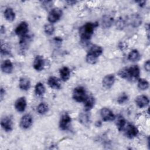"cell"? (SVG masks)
Returning <instances> with one entry per match:
<instances>
[{"instance_id": "cell-31", "label": "cell", "mask_w": 150, "mask_h": 150, "mask_svg": "<svg viewBox=\"0 0 150 150\" xmlns=\"http://www.w3.org/2000/svg\"><path fill=\"white\" fill-rule=\"evenodd\" d=\"M80 121L81 123H83L84 124H86L87 123H88L90 121V117L88 116V115L86 113L84 114H81L80 117Z\"/></svg>"}, {"instance_id": "cell-23", "label": "cell", "mask_w": 150, "mask_h": 150, "mask_svg": "<svg viewBox=\"0 0 150 150\" xmlns=\"http://www.w3.org/2000/svg\"><path fill=\"white\" fill-rule=\"evenodd\" d=\"M4 17L8 21H13L15 18V13L11 8H7L4 11Z\"/></svg>"}, {"instance_id": "cell-27", "label": "cell", "mask_w": 150, "mask_h": 150, "mask_svg": "<svg viewBox=\"0 0 150 150\" xmlns=\"http://www.w3.org/2000/svg\"><path fill=\"white\" fill-rule=\"evenodd\" d=\"M138 86L139 89L145 90L149 87V83L146 79H139L138 82Z\"/></svg>"}, {"instance_id": "cell-4", "label": "cell", "mask_w": 150, "mask_h": 150, "mask_svg": "<svg viewBox=\"0 0 150 150\" xmlns=\"http://www.w3.org/2000/svg\"><path fill=\"white\" fill-rule=\"evenodd\" d=\"M62 15V11L59 8H54L52 9L49 13L47 19L51 23L58 21Z\"/></svg>"}, {"instance_id": "cell-34", "label": "cell", "mask_w": 150, "mask_h": 150, "mask_svg": "<svg viewBox=\"0 0 150 150\" xmlns=\"http://www.w3.org/2000/svg\"><path fill=\"white\" fill-rule=\"evenodd\" d=\"M144 68L147 71H149V70H150V63H149V60H147L145 64H144Z\"/></svg>"}, {"instance_id": "cell-26", "label": "cell", "mask_w": 150, "mask_h": 150, "mask_svg": "<svg viewBox=\"0 0 150 150\" xmlns=\"http://www.w3.org/2000/svg\"><path fill=\"white\" fill-rule=\"evenodd\" d=\"M116 125L119 131L123 129L125 125V120L122 115H119L116 121Z\"/></svg>"}, {"instance_id": "cell-7", "label": "cell", "mask_w": 150, "mask_h": 150, "mask_svg": "<svg viewBox=\"0 0 150 150\" xmlns=\"http://www.w3.org/2000/svg\"><path fill=\"white\" fill-rule=\"evenodd\" d=\"M71 121V117L68 114L65 113L63 115H62L59 122V127L60 129L62 130L67 129L69 128Z\"/></svg>"}, {"instance_id": "cell-35", "label": "cell", "mask_w": 150, "mask_h": 150, "mask_svg": "<svg viewBox=\"0 0 150 150\" xmlns=\"http://www.w3.org/2000/svg\"><path fill=\"white\" fill-rule=\"evenodd\" d=\"M0 95H1V100H2L3 97H4V95L5 94V90H4V88H1V92H0Z\"/></svg>"}, {"instance_id": "cell-30", "label": "cell", "mask_w": 150, "mask_h": 150, "mask_svg": "<svg viewBox=\"0 0 150 150\" xmlns=\"http://www.w3.org/2000/svg\"><path fill=\"white\" fill-rule=\"evenodd\" d=\"M44 30H45V33L46 34L51 35H52L53 33V32L54 31V28L53 26V25H52V24H47V25H46L45 26Z\"/></svg>"}, {"instance_id": "cell-19", "label": "cell", "mask_w": 150, "mask_h": 150, "mask_svg": "<svg viewBox=\"0 0 150 150\" xmlns=\"http://www.w3.org/2000/svg\"><path fill=\"white\" fill-rule=\"evenodd\" d=\"M59 73H60L61 79L64 81L68 80L70 78V71L67 67H63L62 69H60L59 71Z\"/></svg>"}, {"instance_id": "cell-6", "label": "cell", "mask_w": 150, "mask_h": 150, "mask_svg": "<svg viewBox=\"0 0 150 150\" xmlns=\"http://www.w3.org/2000/svg\"><path fill=\"white\" fill-rule=\"evenodd\" d=\"M125 134L128 138H133L138 135V130L135 126L129 124L125 128Z\"/></svg>"}, {"instance_id": "cell-11", "label": "cell", "mask_w": 150, "mask_h": 150, "mask_svg": "<svg viewBox=\"0 0 150 150\" xmlns=\"http://www.w3.org/2000/svg\"><path fill=\"white\" fill-rule=\"evenodd\" d=\"M135 103L137 106L139 108H144L149 104V99L147 96L145 95L138 96L135 98Z\"/></svg>"}, {"instance_id": "cell-28", "label": "cell", "mask_w": 150, "mask_h": 150, "mask_svg": "<svg viewBox=\"0 0 150 150\" xmlns=\"http://www.w3.org/2000/svg\"><path fill=\"white\" fill-rule=\"evenodd\" d=\"M48 106L44 103H41L37 107L38 112L40 114H44L48 111Z\"/></svg>"}, {"instance_id": "cell-32", "label": "cell", "mask_w": 150, "mask_h": 150, "mask_svg": "<svg viewBox=\"0 0 150 150\" xmlns=\"http://www.w3.org/2000/svg\"><path fill=\"white\" fill-rule=\"evenodd\" d=\"M128 99V96L127 94L123 93L120 96H119V97L118 98V100H117V102L119 104H124L126 101H127Z\"/></svg>"}, {"instance_id": "cell-10", "label": "cell", "mask_w": 150, "mask_h": 150, "mask_svg": "<svg viewBox=\"0 0 150 150\" xmlns=\"http://www.w3.org/2000/svg\"><path fill=\"white\" fill-rule=\"evenodd\" d=\"M32 124V118L30 114H25L23 115L20 122L21 127L23 129H28Z\"/></svg>"}, {"instance_id": "cell-18", "label": "cell", "mask_w": 150, "mask_h": 150, "mask_svg": "<svg viewBox=\"0 0 150 150\" xmlns=\"http://www.w3.org/2000/svg\"><path fill=\"white\" fill-rule=\"evenodd\" d=\"M129 21L130 24L135 28L139 26L142 23L141 17L138 14H134L131 15Z\"/></svg>"}, {"instance_id": "cell-22", "label": "cell", "mask_w": 150, "mask_h": 150, "mask_svg": "<svg viewBox=\"0 0 150 150\" xmlns=\"http://www.w3.org/2000/svg\"><path fill=\"white\" fill-rule=\"evenodd\" d=\"M114 22L113 18L109 15H104L101 19V24L104 28H110Z\"/></svg>"}, {"instance_id": "cell-25", "label": "cell", "mask_w": 150, "mask_h": 150, "mask_svg": "<svg viewBox=\"0 0 150 150\" xmlns=\"http://www.w3.org/2000/svg\"><path fill=\"white\" fill-rule=\"evenodd\" d=\"M45 90H46L45 87L44 86L43 83L39 82L36 84L35 88V93L36 95L41 96V95L43 94L45 92Z\"/></svg>"}, {"instance_id": "cell-5", "label": "cell", "mask_w": 150, "mask_h": 150, "mask_svg": "<svg viewBox=\"0 0 150 150\" xmlns=\"http://www.w3.org/2000/svg\"><path fill=\"white\" fill-rule=\"evenodd\" d=\"M100 115L104 121H112L115 118L112 111L108 108H103L100 111Z\"/></svg>"}, {"instance_id": "cell-24", "label": "cell", "mask_w": 150, "mask_h": 150, "mask_svg": "<svg viewBox=\"0 0 150 150\" xmlns=\"http://www.w3.org/2000/svg\"><path fill=\"white\" fill-rule=\"evenodd\" d=\"M128 58L131 62H137L140 59L141 56L137 50L134 49L129 52L128 56Z\"/></svg>"}, {"instance_id": "cell-21", "label": "cell", "mask_w": 150, "mask_h": 150, "mask_svg": "<svg viewBox=\"0 0 150 150\" xmlns=\"http://www.w3.org/2000/svg\"><path fill=\"white\" fill-rule=\"evenodd\" d=\"M84 103V111H88L94 105L95 100L93 96H88L87 99L85 100Z\"/></svg>"}, {"instance_id": "cell-20", "label": "cell", "mask_w": 150, "mask_h": 150, "mask_svg": "<svg viewBox=\"0 0 150 150\" xmlns=\"http://www.w3.org/2000/svg\"><path fill=\"white\" fill-rule=\"evenodd\" d=\"M19 87L21 90L26 91L30 88V82L26 77H21L19 80Z\"/></svg>"}, {"instance_id": "cell-17", "label": "cell", "mask_w": 150, "mask_h": 150, "mask_svg": "<svg viewBox=\"0 0 150 150\" xmlns=\"http://www.w3.org/2000/svg\"><path fill=\"white\" fill-rule=\"evenodd\" d=\"M1 70L4 73H11L13 70V64L10 60H4L1 64Z\"/></svg>"}, {"instance_id": "cell-2", "label": "cell", "mask_w": 150, "mask_h": 150, "mask_svg": "<svg viewBox=\"0 0 150 150\" xmlns=\"http://www.w3.org/2000/svg\"><path fill=\"white\" fill-rule=\"evenodd\" d=\"M103 49L98 45H93L90 49L86 56V61L90 64H95L98 57L102 54Z\"/></svg>"}, {"instance_id": "cell-16", "label": "cell", "mask_w": 150, "mask_h": 150, "mask_svg": "<svg viewBox=\"0 0 150 150\" xmlns=\"http://www.w3.org/2000/svg\"><path fill=\"white\" fill-rule=\"evenodd\" d=\"M129 79H137L139 76L140 70L139 68L137 65H133L129 68H128Z\"/></svg>"}, {"instance_id": "cell-3", "label": "cell", "mask_w": 150, "mask_h": 150, "mask_svg": "<svg viewBox=\"0 0 150 150\" xmlns=\"http://www.w3.org/2000/svg\"><path fill=\"white\" fill-rule=\"evenodd\" d=\"M88 96L86 94V90L81 86L76 87L73 93V98L77 102H84Z\"/></svg>"}, {"instance_id": "cell-8", "label": "cell", "mask_w": 150, "mask_h": 150, "mask_svg": "<svg viewBox=\"0 0 150 150\" xmlns=\"http://www.w3.org/2000/svg\"><path fill=\"white\" fill-rule=\"evenodd\" d=\"M15 32L17 35L21 37L26 35L28 32V24L26 22H21L16 28Z\"/></svg>"}, {"instance_id": "cell-15", "label": "cell", "mask_w": 150, "mask_h": 150, "mask_svg": "<svg viewBox=\"0 0 150 150\" xmlns=\"http://www.w3.org/2000/svg\"><path fill=\"white\" fill-rule=\"evenodd\" d=\"M47 83L51 88L54 89H59L61 87V83L59 79L54 76H51L48 79Z\"/></svg>"}, {"instance_id": "cell-13", "label": "cell", "mask_w": 150, "mask_h": 150, "mask_svg": "<svg viewBox=\"0 0 150 150\" xmlns=\"http://www.w3.org/2000/svg\"><path fill=\"white\" fill-rule=\"evenodd\" d=\"M15 107L18 112H23L26 107V101L25 98L22 97L18 98L15 102Z\"/></svg>"}, {"instance_id": "cell-33", "label": "cell", "mask_w": 150, "mask_h": 150, "mask_svg": "<svg viewBox=\"0 0 150 150\" xmlns=\"http://www.w3.org/2000/svg\"><path fill=\"white\" fill-rule=\"evenodd\" d=\"M117 27L120 29H123L125 26V21L122 19H120L117 22Z\"/></svg>"}, {"instance_id": "cell-12", "label": "cell", "mask_w": 150, "mask_h": 150, "mask_svg": "<svg viewBox=\"0 0 150 150\" xmlns=\"http://www.w3.org/2000/svg\"><path fill=\"white\" fill-rule=\"evenodd\" d=\"M33 67L37 71L43 70L45 66V60L42 56H37L33 61Z\"/></svg>"}, {"instance_id": "cell-1", "label": "cell", "mask_w": 150, "mask_h": 150, "mask_svg": "<svg viewBox=\"0 0 150 150\" xmlns=\"http://www.w3.org/2000/svg\"><path fill=\"white\" fill-rule=\"evenodd\" d=\"M97 25L94 23L88 22L80 28L79 35L80 38L84 40H89L93 35L94 28Z\"/></svg>"}, {"instance_id": "cell-29", "label": "cell", "mask_w": 150, "mask_h": 150, "mask_svg": "<svg viewBox=\"0 0 150 150\" xmlns=\"http://www.w3.org/2000/svg\"><path fill=\"white\" fill-rule=\"evenodd\" d=\"M118 74L120 77H121L122 79H129L128 68H124L122 70H120Z\"/></svg>"}, {"instance_id": "cell-9", "label": "cell", "mask_w": 150, "mask_h": 150, "mask_svg": "<svg viewBox=\"0 0 150 150\" xmlns=\"http://www.w3.org/2000/svg\"><path fill=\"white\" fill-rule=\"evenodd\" d=\"M1 125L2 128L6 132L12 131V126H13V122H12V118L10 117H4L1 120Z\"/></svg>"}, {"instance_id": "cell-14", "label": "cell", "mask_w": 150, "mask_h": 150, "mask_svg": "<svg viewBox=\"0 0 150 150\" xmlns=\"http://www.w3.org/2000/svg\"><path fill=\"white\" fill-rule=\"evenodd\" d=\"M115 81V77L113 74H107L103 79V86L106 88H111Z\"/></svg>"}]
</instances>
